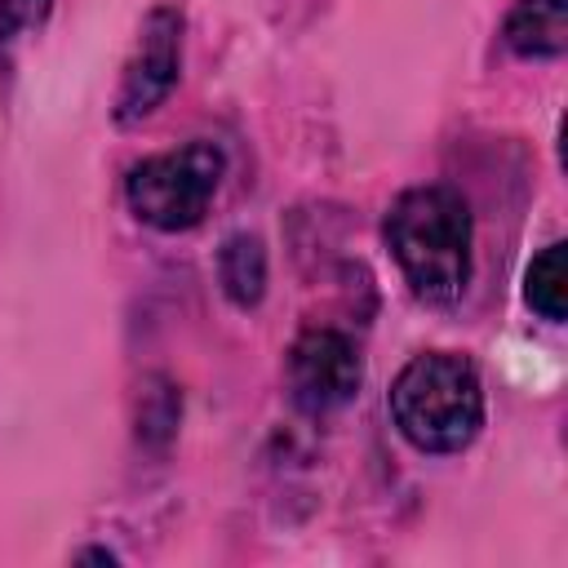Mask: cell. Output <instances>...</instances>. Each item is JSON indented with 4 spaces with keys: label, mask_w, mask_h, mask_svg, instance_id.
<instances>
[{
    "label": "cell",
    "mask_w": 568,
    "mask_h": 568,
    "mask_svg": "<svg viewBox=\"0 0 568 568\" xmlns=\"http://www.w3.org/2000/svg\"><path fill=\"white\" fill-rule=\"evenodd\" d=\"M217 280L231 306L253 311L266 297V248L257 235L235 231L226 235V244L217 248Z\"/></svg>",
    "instance_id": "7"
},
{
    "label": "cell",
    "mask_w": 568,
    "mask_h": 568,
    "mask_svg": "<svg viewBox=\"0 0 568 568\" xmlns=\"http://www.w3.org/2000/svg\"><path fill=\"white\" fill-rule=\"evenodd\" d=\"M359 351L342 328H306L288 351V399L306 417L346 408L359 390Z\"/></svg>",
    "instance_id": "4"
},
{
    "label": "cell",
    "mask_w": 568,
    "mask_h": 568,
    "mask_svg": "<svg viewBox=\"0 0 568 568\" xmlns=\"http://www.w3.org/2000/svg\"><path fill=\"white\" fill-rule=\"evenodd\" d=\"M470 209L453 186H413L386 213V244L408 288L426 302L462 297L470 280Z\"/></svg>",
    "instance_id": "1"
},
{
    "label": "cell",
    "mask_w": 568,
    "mask_h": 568,
    "mask_svg": "<svg viewBox=\"0 0 568 568\" xmlns=\"http://www.w3.org/2000/svg\"><path fill=\"white\" fill-rule=\"evenodd\" d=\"M390 417L417 453L448 457L470 448L484 430V386L475 364L457 351L413 355L390 382Z\"/></svg>",
    "instance_id": "2"
},
{
    "label": "cell",
    "mask_w": 568,
    "mask_h": 568,
    "mask_svg": "<svg viewBox=\"0 0 568 568\" xmlns=\"http://www.w3.org/2000/svg\"><path fill=\"white\" fill-rule=\"evenodd\" d=\"M222 173H226L222 146L195 138L186 146H173V151H160L133 164L124 178V204L142 226L178 235L204 222L222 186Z\"/></svg>",
    "instance_id": "3"
},
{
    "label": "cell",
    "mask_w": 568,
    "mask_h": 568,
    "mask_svg": "<svg viewBox=\"0 0 568 568\" xmlns=\"http://www.w3.org/2000/svg\"><path fill=\"white\" fill-rule=\"evenodd\" d=\"M524 302L541 320H550V324H559L568 315V244L564 240L546 244L528 262V271H524Z\"/></svg>",
    "instance_id": "8"
},
{
    "label": "cell",
    "mask_w": 568,
    "mask_h": 568,
    "mask_svg": "<svg viewBox=\"0 0 568 568\" xmlns=\"http://www.w3.org/2000/svg\"><path fill=\"white\" fill-rule=\"evenodd\" d=\"M506 44L519 58H559L568 44V0H519L506 18Z\"/></svg>",
    "instance_id": "6"
},
{
    "label": "cell",
    "mask_w": 568,
    "mask_h": 568,
    "mask_svg": "<svg viewBox=\"0 0 568 568\" xmlns=\"http://www.w3.org/2000/svg\"><path fill=\"white\" fill-rule=\"evenodd\" d=\"M178 71H182V13L160 4V9L146 13L138 49L124 62V75H120V89H115V111H111L115 124L146 120L173 93Z\"/></svg>",
    "instance_id": "5"
},
{
    "label": "cell",
    "mask_w": 568,
    "mask_h": 568,
    "mask_svg": "<svg viewBox=\"0 0 568 568\" xmlns=\"http://www.w3.org/2000/svg\"><path fill=\"white\" fill-rule=\"evenodd\" d=\"M44 13H49V0H4V31L36 27Z\"/></svg>",
    "instance_id": "10"
},
{
    "label": "cell",
    "mask_w": 568,
    "mask_h": 568,
    "mask_svg": "<svg viewBox=\"0 0 568 568\" xmlns=\"http://www.w3.org/2000/svg\"><path fill=\"white\" fill-rule=\"evenodd\" d=\"M182 399L164 377H146L142 395H138V439L146 444H169L173 426H178Z\"/></svg>",
    "instance_id": "9"
}]
</instances>
